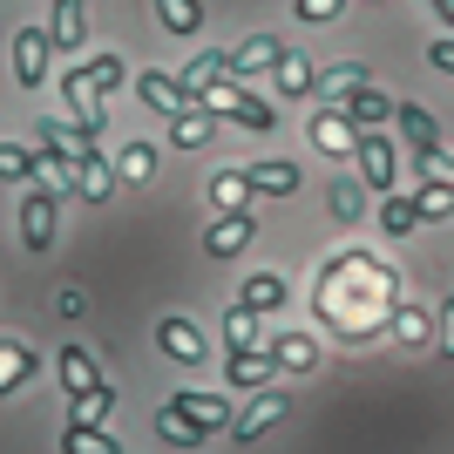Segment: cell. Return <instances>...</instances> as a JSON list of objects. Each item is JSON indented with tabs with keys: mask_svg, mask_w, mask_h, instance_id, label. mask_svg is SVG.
Here are the masks:
<instances>
[{
	"mask_svg": "<svg viewBox=\"0 0 454 454\" xmlns=\"http://www.w3.org/2000/svg\"><path fill=\"white\" fill-rule=\"evenodd\" d=\"M258 238V224H251V210H231V217H210V231H204V245H210V258H238V251Z\"/></svg>",
	"mask_w": 454,
	"mask_h": 454,
	"instance_id": "9",
	"label": "cell"
},
{
	"mask_svg": "<svg viewBox=\"0 0 454 454\" xmlns=\"http://www.w3.org/2000/svg\"><path fill=\"white\" fill-rule=\"evenodd\" d=\"M305 136H312V150H325V156H353V143H360V129L340 115V102H319L312 122H305Z\"/></svg>",
	"mask_w": 454,
	"mask_h": 454,
	"instance_id": "4",
	"label": "cell"
},
{
	"mask_svg": "<svg viewBox=\"0 0 454 454\" xmlns=\"http://www.w3.org/2000/svg\"><path fill=\"white\" fill-rule=\"evenodd\" d=\"M394 122H400V136L414 143V156H434L441 150V122L420 109V102H394Z\"/></svg>",
	"mask_w": 454,
	"mask_h": 454,
	"instance_id": "13",
	"label": "cell"
},
{
	"mask_svg": "<svg viewBox=\"0 0 454 454\" xmlns=\"http://www.w3.org/2000/svg\"><path fill=\"white\" fill-rule=\"evenodd\" d=\"M170 407L190 420V427H204V434H217V427H231V400H217V394H197V387H184V394H170Z\"/></svg>",
	"mask_w": 454,
	"mask_h": 454,
	"instance_id": "6",
	"label": "cell"
},
{
	"mask_svg": "<svg viewBox=\"0 0 454 454\" xmlns=\"http://www.w3.org/2000/svg\"><path fill=\"white\" fill-rule=\"evenodd\" d=\"M434 353L454 360V299H441V312H434Z\"/></svg>",
	"mask_w": 454,
	"mask_h": 454,
	"instance_id": "37",
	"label": "cell"
},
{
	"mask_svg": "<svg viewBox=\"0 0 454 454\" xmlns=\"http://www.w3.org/2000/svg\"><path fill=\"white\" fill-rule=\"evenodd\" d=\"M340 115L353 122V129H380V122H394V102H387V95H380L373 82H360V89H353V95L340 102Z\"/></svg>",
	"mask_w": 454,
	"mask_h": 454,
	"instance_id": "11",
	"label": "cell"
},
{
	"mask_svg": "<svg viewBox=\"0 0 454 454\" xmlns=\"http://www.w3.org/2000/svg\"><path fill=\"white\" fill-rule=\"evenodd\" d=\"M360 82H366L360 61H333V68H319V102H346Z\"/></svg>",
	"mask_w": 454,
	"mask_h": 454,
	"instance_id": "24",
	"label": "cell"
},
{
	"mask_svg": "<svg viewBox=\"0 0 454 454\" xmlns=\"http://www.w3.org/2000/svg\"><path fill=\"white\" fill-rule=\"evenodd\" d=\"M82 75L95 82V95H109V89H122V75H129V68H122L115 55H95V61H82Z\"/></svg>",
	"mask_w": 454,
	"mask_h": 454,
	"instance_id": "35",
	"label": "cell"
},
{
	"mask_svg": "<svg viewBox=\"0 0 454 454\" xmlns=\"http://www.w3.org/2000/svg\"><path fill=\"white\" fill-rule=\"evenodd\" d=\"M414 210H420V224L454 217V184H420V190H414Z\"/></svg>",
	"mask_w": 454,
	"mask_h": 454,
	"instance_id": "33",
	"label": "cell"
},
{
	"mask_svg": "<svg viewBox=\"0 0 454 454\" xmlns=\"http://www.w3.org/2000/svg\"><path fill=\"white\" fill-rule=\"evenodd\" d=\"M41 373V353L27 340H0V394H14L20 380H35Z\"/></svg>",
	"mask_w": 454,
	"mask_h": 454,
	"instance_id": "16",
	"label": "cell"
},
{
	"mask_svg": "<svg viewBox=\"0 0 454 454\" xmlns=\"http://www.w3.org/2000/svg\"><path fill=\"white\" fill-rule=\"evenodd\" d=\"M217 82H231V55H224V48H210V55H197L184 68V95H190V102H197L204 89H217Z\"/></svg>",
	"mask_w": 454,
	"mask_h": 454,
	"instance_id": "18",
	"label": "cell"
},
{
	"mask_svg": "<svg viewBox=\"0 0 454 454\" xmlns=\"http://www.w3.org/2000/svg\"><path fill=\"white\" fill-rule=\"evenodd\" d=\"M82 35H89V7H82V0H55V35H48V48H82Z\"/></svg>",
	"mask_w": 454,
	"mask_h": 454,
	"instance_id": "20",
	"label": "cell"
},
{
	"mask_svg": "<svg viewBox=\"0 0 454 454\" xmlns=\"http://www.w3.org/2000/svg\"><path fill=\"white\" fill-rule=\"evenodd\" d=\"M20 245H27V251L55 245V190H48V184H35L27 197H20Z\"/></svg>",
	"mask_w": 454,
	"mask_h": 454,
	"instance_id": "3",
	"label": "cell"
},
{
	"mask_svg": "<svg viewBox=\"0 0 454 454\" xmlns=\"http://www.w3.org/2000/svg\"><path fill=\"white\" fill-rule=\"evenodd\" d=\"M325 204H333V217H340V224H360V217H366V184H333V197H325Z\"/></svg>",
	"mask_w": 454,
	"mask_h": 454,
	"instance_id": "34",
	"label": "cell"
},
{
	"mask_svg": "<svg viewBox=\"0 0 454 454\" xmlns=\"http://www.w3.org/2000/svg\"><path fill=\"white\" fill-rule=\"evenodd\" d=\"M14 82L20 89H41V82H48V27H20L14 35Z\"/></svg>",
	"mask_w": 454,
	"mask_h": 454,
	"instance_id": "5",
	"label": "cell"
},
{
	"mask_svg": "<svg viewBox=\"0 0 454 454\" xmlns=\"http://www.w3.org/2000/svg\"><path fill=\"white\" fill-rule=\"evenodd\" d=\"M210 136H217V115H204V109L170 115V143H176V150H204Z\"/></svg>",
	"mask_w": 454,
	"mask_h": 454,
	"instance_id": "19",
	"label": "cell"
},
{
	"mask_svg": "<svg viewBox=\"0 0 454 454\" xmlns=\"http://www.w3.org/2000/svg\"><path fill=\"white\" fill-rule=\"evenodd\" d=\"M271 360H278L285 373H312V366H319V346L305 340V333H285V340H271Z\"/></svg>",
	"mask_w": 454,
	"mask_h": 454,
	"instance_id": "23",
	"label": "cell"
},
{
	"mask_svg": "<svg viewBox=\"0 0 454 454\" xmlns=\"http://www.w3.org/2000/svg\"><path fill=\"white\" fill-rule=\"evenodd\" d=\"M414 224H420L414 197H400V190H387V197H380V231H387V238H407Z\"/></svg>",
	"mask_w": 454,
	"mask_h": 454,
	"instance_id": "27",
	"label": "cell"
},
{
	"mask_svg": "<svg viewBox=\"0 0 454 454\" xmlns=\"http://www.w3.org/2000/svg\"><path fill=\"white\" fill-rule=\"evenodd\" d=\"M271 75H278V95H319V68H312L305 55H292V48H285V61L271 68Z\"/></svg>",
	"mask_w": 454,
	"mask_h": 454,
	"instance_id": "22",
	"label": "cell"
},
{
	"mask_svg": "<svg viewBox=\"0 0 454 454\" xmlns=\"http://www.w3.org/2000/svg\"><path fill=\"white\" fill-rule=\"evenodd\" d=\"M340 14H346V0H299V20H312V27H325Z\"/></svg>",
	"mask_w": 454,
	"mask_h": 454,
	"instance_id": "38",
	"label": "cell"
},
{
	"mask_svg": "<svg viewBox=\"0 0 454 454\" xmlns=\"http://www.w3.org/2000/svg\"><path fill=\"white\" fill-rule=\"evenodd\" d=\"M61 454H122V441L102 434V427H75V420H68V434H61Z\"/></svg>",
	"mask_w": 454,
	"mask_h": 454,
	"instance_id": "30",
	"label": "cell"
},
{
	"mask_svg": "<svg viewBox=\"0 0 454 454\" xmlns=\"http://www.w3.org/2000/svg\"><path fill=\"white\" fill-rule=\"evenodd\" d=\"M0 176H14V184H41L48 163H41L35 150H20V143H0Z\"/></svg>",
	"mask_w": 454,
	"mask_h": 454,
	"instance_id": "29",
	"label": "cell"
},
{
	"mask_svg": "<svg viewBox=\"0 0 454 454\" xmlns=\"http://www.w3.org/2000/svg\"><path fill=\"white\" fill-rule=\"evenodd\" d=\"M400 340L420 346V340H427V319H420V312H400Z\"/></svg>",
	"mask_w": 454,
	"mask_h": 454,
	"instance_id": "40",
	"label": "cell"
},
{
	"mask_svg": "<svg viewBox=\"0 0 454 454\" xmlns=\"http://www.w3.org/2000/svg\"><path fill=\"white\" fill-rule=\"evenodd\" d=\"M414 163H420V184H454V156H414Z\"/></svg>",
	"mask_w": 454,
	"mask_h": 454,
	"instance_id": "39",
	"label": "cell"
},
{
	"mask_svg": "<svg viewBox=\"0 0 454 454\" xmlns=\"http://www.w3.org/2000/svg\"><path fill=\"white\" fill-rule=\"evenodd\" d=\"M156 340H163V353H170L176 366H204V360H210L204 333H197V325H190V319H176V312H170V319H163V325H156Z\"/></svg>",
	"mask_w": 454,
	"mask_h": 454,
	"instance_id": "7",
	"label": "cell"
},
{
	"mask_svg": "<svg viewBox=\"0 0 454 454\" xmlns=\"http://www.w3.org/2000/svg\"><path fill=\"white\" fill-rule=\"evenodd\" d=\"M427 61H434V68H448V75H454V35H441L434 48H427Z\"/></svg>",
	"mask_w": 454,
	"mask_h": 454,
	"instance_id": "41",
	"label": "cell"
},
{
	"mask_svg": "<svg viewBox=\"0 0 454 454\" xmlns=\"http://www.w3.org/2000/svg\"><path fill=\"white\" fill-rule=\"evenodd\" d=\"M197 109H204V115H231V122H245V129H258V136L278 129L271 102H258V95L238 89V82H217V89H204V95H197Z\"/></svg>",
	"mask_w": 454,
	"mask_h": 454,
	"instance_id": "1",
	"label": "cell"
},
{
	"mask_svg": "<svg viewBox=\"0 0 454 454\" xmlns=\"http://www.w3.org/2000/svg\"><path fill=\"white\" fill-rule=\"evenodd\" d=\"M271 346H231V360H224V373H231V387H265L271 380Z\"/></svg>",
	"mask_w": 454,
	"mask_h": 454,
	"instance_id": "14",
	"label": "cell"
},
{
	"mask_svg": "<svg viewBox=\"0 0 454 454\" xmlns=\"http://www.w3.org/2000/svg\"><path fill=\"white\" fill-rule=\"evenodd\" d=\"M285 407H292V400H285V394H271V387H265V394L251 400L245 414L231 420V434H238V441H258L265 427H278V420H285Z\"/></svg>",
	"mask_w": 454,
	"mask_h": 454,
	"instance_id": "12",
	"label": "cell"
},
{
	"mask_svg": "<svg viewBox=\"0 0 454 454\" xmlns=\"http://www.w3.org/2000/svg\"><path fill=\"white\" fill-rule=\"evenodd\" d=\"M156 434H163V441H176V448H204V427H190V420L184 414H176V407H170V400H163V407H156Z\"/></svg>",
	"mask_w": 454,
	"mask_h": 454,
	"instance_id": "31",
	"label": "cell"
},
{
	"mask_svg": "<svg viewBox=\"0 0 454 454\" xmlns=\"http://www.w3.org/2000/svg\"><path fill=\"white\" fill-rule=\"evenodd\" d=\"M210 210H217V217L251 210V170H217L210 176Z\"/></svg>",
	"mask_w": 454,
	"mask_h": 454,
	"instance_id": "17",
	"label": "cell"
},
{
	"mask_svg": "<svg viewBox=\"0 0 454 454\" xmlns=\"http://www.w3.org/2000/svg\"><path fill=\"white\" fill-rule=\"evenodd\" d=\"M278 61H285L278 35H251L245 48H231V82H238V75H265V68H278Z\"/></svg>",
	"mask_w": 454,
	"mask_h": 454,
	"instance_id": "10",
	"label": "cell"
},
{
	"mask_svg": "<svg viewBox=\"0 0 454 454\" xmlns=\"http://www.w3.org/2000/svg\"><path fill=\"white\" fill-rule=\"evenodd\" d=\"M353 156H360V170H366V184H373V197H387V190L400 184V156H394V143H387L380 129H360Z\"/></svg>",
	"mask_w": 454,
	"mask_h": 454,
	"instance_id": "2",
	"label": "cell"
},
{
	"mask_svg": "<svg viewBox=\"0 0 454 454\" xmlns=\"http://www.w3.org/2000/svg\"><path fill=\"white\" fill-rule=\"evenodd\" d=\"M150 7L170 35H197V27H204V0H150Z\"/></svg>",
	"mask_w": 454,
	"mask_h": 454,
	"instance_id": "25",
	"label": "cell"
},
{
	"mask_svg": "<svg viewBox=\"0 0 454 454\" xmlns=\"http://www.w3.org/2000/svg\"><path fill=\"white\" fill-rule=\"evenodd\" d=\"M224 340L231 346H258V312H251V305H231L224 312Z\"/></svg>",
	"mask_w": 454,
	"mask_h": 454,
	"instance_id": "36",
	"label": "cell"
},
{
	"mask_svg": "<svg viewBox=\"0 0 454 454\" xmlns=\"http://www.w3.org/2000/svg\"><path fill=\"white\" fill-rule=\"evenodd\" d=\"M238 305H251V312H278V305H285V278H278V271H251Z\"/></svg>",
	"mask_w": 454,
	"mask_h": 454,
	"instance_id": "26",
	"label": "cell"
},
{
	"mask_svg": "<svg viewBox=\"0 0 454 454\" xmlns=\"http://www.w3.org/2000/svg\"><path fill=\"white\" fill-rule=\"evenodd\" d=\"M75 190H82V197H89V204H102V197H109V190H115V163H102V156H82V170H75Z\"/></svg>",
	"mask_w": 454,
	"mask_h": 454,
	"instance_id": "28",
	"label": "cell"
},
{
	"mask_svg": "<svg viewBox=\"0 0 454 454\" xmlns=\"http://www.w3.org/2000/svg\"><path fill=\"white\" fill-rule=\"evenodd\" d=\"M136 95H143V109H163V115H184V109H197V102H190L184 95V82H170V75H136Z\"/></svg>",
	"mask_w": 454,
	"mask_h": 454,
	"instance_id": "15",
	"label": "cell"
},
{
	"mask_svg": "<svg viewBox=\"0 0 454 454\" xmlns=\"http://www.w3.org/2000/svg\"><path fill=\"white\" fill-rule=\"evenodd\" d=\"M115 176H122V184H150L156 176V150L150 143H129V150L115 156Z\"/></svg>",
	"mask_w": 454,
	"mask_h": 454,
	"instance_id": "32",
	"label": "cell"
},
{
	"mask_svg": "<svg viewBox=\"0 0 454 454\" xmlns=\"http://www.w3.org/2000/svg\"><path fill=\"white\" fill-rule=\"evenodd\" d=\"M61 95H68V115H75V129H109V122H102V95H95V82L82 75V68H68V75H61Z\"/></svg>",
	"mask_w": 454,
	"mask_h": 454,
	"instance_id": "8",
	"label": "cell"
},
{
	"mask_svg": "<svg viewBox=\"0 0 454 454\" xmlns=\"http://www.w3.org/2000/svg\"><path fill=\"white\" fill-rule=\"evenodd\" d=\"M434 14H441V20H448V27H454V0H434Z\"/></svg>",
	"mask_w": 454,
	"mask_h": 454,
	"instance_id": "42",
	"label": "cell"
},
{
	"mask_svg": "<svg viewBox=\"0 0 454 454\" xmlns=\"http://www.w3.org/2000/svg\"><path fill=\"white\" fill-rule=\"evenodd\" d=\"M299 184H305L299 163H278V156H271V163H251V190H265V197H292Z\"/></svg>",
	"mask_w": 454,
	"mask_h": 454,
	"instance_id": "21",
	"label": "cell"
}]
</instances>
